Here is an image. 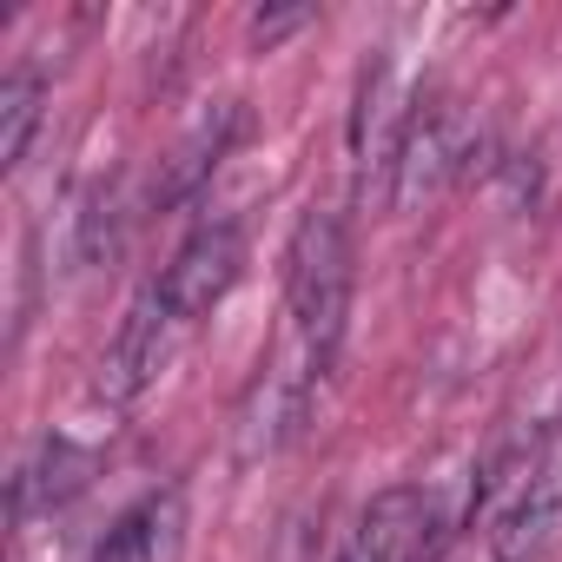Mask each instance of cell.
Listing matches in <instances>:
<instances>
[{
    "mask_svg": "<svg viewBox=\"0 0 562 562\" xmlns=\"http://www.w3.org/2000/svg\"><path fill=\"white\" fill-rule=\"evenodd\" d=\"M238 271H245V225L238 218H205L192 225V238L172 251V265L153 278V292L199 331L238 285Z\"/></svg>",
    "mask_w": 562,
    "mask_h": 562,
    "instance_id": "cell-3",
    "label": "cell"
},
{
    "mask_svg": "<svg viewBox=\"0 0 562 562\" xmlns=\"http://www.w3.org/2000/svg\"><path fill=\"white\" fill-rule=\"evenodd\" d=\"M87 483V457L74 450V443H41V457L14 476V522H27L34 509H54V503H67L74 490Z\"/></svg>",
    "mask_w": 562,
    "mask_h": 562,
    "instance_id": "cell-8",
    "label": "cell"
},
{
    "mask_svg": "<svg viewBox=\"0 0 562 562\" xmlns=\"http://www.w3.org/2000/svg\"><path fill=\"white\" fill-rule=\"evenodd\" d=\"M470 159H476V126H470L463 100H417L404 153H397V172H391V205L417 212V205L443 199L470 172Z\"/></svg>",
    "mask_w": 562,
    "mask_h": 562,
    "instance_id": "cell-1",
    "label": "cell"
},
{
    "mask_svg": "<svg viewBox=\"0 0 562 562\" xmlns=\"http://www.w3.org/2000/svg\"><path fill=\"white\" fill-rule=\"evenodd\" d=\"M555 542H562V424L542 437L516 496L503 503V516L490 529V555L496 562H549Z\"/></svg>",
    "mask_w": 562,
    "mask_h": 562,
    "instance_id": "cell-4",
    "label": "cell"
},
{
    "mask_svg": "<svg viewBox=\"0 0 562 562\" xmlns=\"http://www.w3.org/2000/svg\"><path fill=\"white\" fill-rule=\"evenodd\" d=\"M430 549H437V503L430 490L404 483V490H384L358 516V529L345 536L331 562H430Z\"/></svg>",
    "mask_w": 562,
    "mask_h": 562,
    "instance_id": "cell-5",
    "label": "cell"
},
{
    "mask_svg": "<svg viewBox=\"0 0 562 562\" xmlns=\"http://www.w3.org/2000/svg\"><path fill=\"white\" fill-rule=\"evenodd\" d=\"M186 529H192L186 490L166 483V490L139 496V503L106 529V542L93 549V562H179V555H186Z\"/></svg>",
    "mask_w": 562,
    "mask_h": 562,
    "instance_id": "cell-6",
    "label": "cell"
},
{
    "mask_svg": "<svg viewBox=\"0 0 562 562\" xmlns=\"http://www.w3.org/2000/svg\"><path fill=\"white\" fill-rule=\"evenodd\" d=\"M238 139V113L232 106H218V113H205L166 159H159V172H153V205H179V199H192L205 179H212V166L225 159V146Z\"/></svg>",
    "mask_w": 562,
    "mask_h": 562,
    "instance_id": "cell-7",
    "label": "cell"
},
{
    "mask_svg": "<svg viewBox=\"0 0 562 562\" xmlns=\"http://www.w3.org/2000/svg\"><path fill=\"white\" fill-rule=\"evenodd\" d=\"M192 345V325L146 285L133 305H126V318H120V331H113V345H106V358H100V397H113V404H133L139 391H153L166 371H172V358Z\"/></svg>",
    "mask_w": 562,
    "mask_h": 562,
    "instance_id": "cell-2",
    "label": "cell"
},
{
    "mask_svg": "<svg viewBox=\"0 0 562 562\" xmlns=\"http://www.w3.org/2000/svg\"><path fill=\"white\" fill-rule=\"evenodd\" d=\"M41 100H47V87L27 67H14L8 80H0V166H21L27 159V139L41 126Z\"/></svg>",
    "mask_w": 562,
    "mask_h": 562,
    "instance_id": "cell-9",
    "label": "cell"
}]
</instances>
